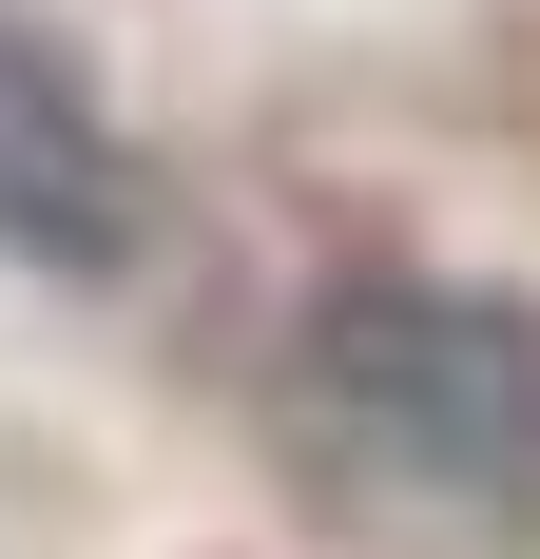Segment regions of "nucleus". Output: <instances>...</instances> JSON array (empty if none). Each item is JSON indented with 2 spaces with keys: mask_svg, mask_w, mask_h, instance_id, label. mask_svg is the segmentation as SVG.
Returning a JSON list of instances; mask_svg holds the SVG:
<instances>
[{
  "mask_svg": "<svg viewBox=\"0 0 540 559\" xmlns=\"http://www.w3.org/2000/svg\"><path fill=\"white\" fill-rule=\"evenodd\" d=\"M0 251L58 271V289H116L155 251V174H136V135L78 97V58H58L39 20H0Z\"/></svg>",
  "mask_w": 540,
  "mask_h": 559,
  "instance_id": "f03ea898",
  "label": "nucleus"
},
{
  "mask_svg": "<svg viewBox=\"0 0 540 559\" xmlns=\"http://www.w3.org/2000/svg\"><path fill=\"white\" fill-rule=\"evenodd\" d=\"M270 444L367 559H521L540 540V309L463 271H348L290 329Z\"/></svg>",
  "mask_w": 540,
  "mask_h": 559,
  "instance_id": "f257e3e1",
  "label": "nucleus"
}]
</instances>
